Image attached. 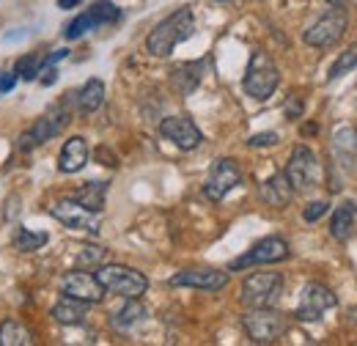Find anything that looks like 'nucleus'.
Wrapping results in <instances>:
<instances>
[{
	"label": "nucleus",
	"mask_w": 357,
	"mask_h": 346,
	"mask_svg": "<svg viewBox=\"0 0 357 346\" xmlns=\"http://www.w3.org/2000/svg\"><path fill=\"white\" fill-rule=\"evenodd\" d=\"M143 319H146V305L137 303V297H130L124 308H119V310L113 313L110 324H113L116 330H132L135 324H140Z\"/></svg>",
	"instance_id": "412c9836"
},
{
	"label": "nucleus",
	"mask_w": 357,
	"mask_h": 346,
	"mask_svg": "<svg viewBox=\"0 0 357 346\" xmlns=\"http://www.w3.org/2000/svg\"><path fill=\"white\" fill-rule=\"evenodd\" d=\"M61 294H69V297H77V300H83V303L93 305L105 297V289H102V283L96 280L93 272H80V269H75V272H66V275L61 278Z\"/></svg>",
	"instance_id": "4468645a"
},
{
	"label": "nucleus",
	"mask_w": 357,
	"mask_h": 346,
	"mask_svg": "<svg viewBox=\"0 0 357 346\" xmlns=\"http://www.w3.org/2000/svg\"><path fill=\"white\" fill-rule=\"evenodd\" d=\"M201 69H204V61H198V63H184V66H176V69H174L171 83H174V88H176L181 96L192 93L195 86L201 83Z\"/></svg>",
	"instance_id": "aec40b11"
},
{
	"label": "nucleus",
	"mask_w": 357,
	"mask_h": 346,
	"mask_svg": "<svg viewBox=\"0 0 357 346\" xmlns=\"http://www.w3.org/2000/svg\"><path fill=\"white\" fill-rule=\"evenodd\" d=\"M319 173H321V165H319V157L313 154L308 146H294L291 157H289V165H286V179L294 190L305 193V190H313L319 184Z\"/></svg>",
	"instance_id": "0eeeda50"
},
{
	"label": "nucleus",
	"mask_w": 357,
	"mask_h": 346,
	"mask_svg": "<svg viewBox=\"0 0 357 346\" xmlns=\"http://www.w3.org/2000/svg\"><path fill=\"white\" fill-rule=\"evenodd\" d=\"M278 140H280L278 132H259V135H250L248 146H253V149H259V146H275Z\"/></svg>",
	"instance_id": "72a5a7b5"
},
{
	"label": "nucleus",
	"mask_w": 357,
	"mask_h": 346,
	"mask_svg": "<svg viewBox=\"0 0 357 346\" xmlns=\"http://www.w3.org/2000/svg\"><path fill=\"white\" fill-rule=\"evenodd\" d=\"M171 286H187L201 292H220L228 286V272L220 269H181L171 278Z\"/></svg>",
	"instance_id": "2eb2a0df"
},
{
	"label": "nucleus",
	"mask_w": 357,
	"mask_h": 346,
	"mask_svg": "<svg viewBox=\"0 0 357 346\" xmlns=\"http://www.w3.org/2000/svg\"><path fill=\"white\" fill-rule=\"evenodd\" d=\"M47 245V234H33L28 228H14V236H11V248L14 250H22V253H31V250H39Z\"/></svg>",
	"instance_id": "a878e982"
},
{
	"label": "nucleus",
	"mask_w": 357,
	"mask_h": 346,
	"mask_svg": "<svg viewBox=\"0 0 357 346\" xmlns=\"http://www.w3.org/2000/svg\"><path fill=\"white\" fill-rule=\"evenodd\" d=\"M355 217H357L355 201H344L341 206H335V212H333V217H330V234H333V239L347 242V239L352 236Z\"/></svg>",
	"instance_id": "a211bd4d"
},
{
	"label": "nucleus",
	"mask_w": 357,
	"mask_h": 346,
	"mask_svg": "<svg viewBox=\"0 0 357 346\" xmlns=\"http://www.w3.org/2000/svg\"><path fill=\"white\" fill-rule=\"evenodd\" d=\"M327 3H330L333 8H347V11L357 6V0H327Z\"/></svg>",
	"instance_id": "e433bc0d"
},
{
	"label": "nucleus",
	"mask_w": 357,
	"mask_h": 346,
	"mask_svg": "<svg viewBox=\"0 0 357 346\" xmlns=\"http://www.w3.org/2000/svg\"><path fill=\"white\" fill-rule=\"evenodd\" d=\"M102 102H105V83L99 77H91L77 93V105H80L83 113H93V110L102 107Z\"/></svg>",
	"instance_id": "b1692460"
},
{
	"label": "nucleus",
	"mask_w": 357,
	"mask_h": 346,
	"mask_svg": "<svg viewBox=\"0 0 357 346\" xmlns=\"http://www.w3.org/2000/svg\"><path fill=\"white\" fill-rule=\"evenodd\" d=\"M195 33V17L190 6L176 8L171 17H165L149 36H146V50L154 58H168L181 42H187Z\"/></svg>",
	"instance_id": "f257e3e1"
},
{
	"label": "nucleus",
	"mask_w": 357,
	"mask_h": 346,
	"mask_svg": "<svg viewBox=\"0 0 357 346\" xmlns=\"http://www.w3.org/2000/svg\"><path fill=\"white\" fill-rule=\"evenodd\" d=\"M283 294V275L280 272H253L242 280L239 300L245 308H269Z\"/></svg>",
	"instance_id": "39448f33"
},
{
	"label": "nucleus",
	"mask_w": 357,
	"mask_h": 346,
	"mask_svg": "<svg viewBox=\"0 0 357 346\" xmlns=\"http://www.w3.org/2000/svg\"><path fill=\"white\" fill-rule=\"evenodd\" d=\"M327 209H330V204H327V201H313V204H308V206L303 209V217H305L308 223H316L319 217L327 215Z\"/></svg>",
	"instance_id": "2f4dec72"
},
{
	"label": "nucleus",
	"mask_w": 357,
	"mask_h": 346,
	"mask_svg": "<svg viewBox=\"0 0 357 346\" xmlns=\"http://www.w3.org/2000/svg\"><path fill=\"white\" fill-rule=\"evenodd\" d=\"M283 110H286V119H291V121H294V119H300V116H303L305 105H303V99H300L297 93H291V96L286 99V107H283Z\"/></svg>",
	"instance_id": "473e14b6"
},
{
	"label": "nucleus",
	"mask_w": 357,
	"mask_h": 346,
	"mask_svg": "<svg viewBox=\"0 0 357 346\" xmlns=\"http://www.w3.org/2000/svg\"><path fill=\"white\" fill-rule=\"evenodd\" d=\"M89 14L93 17L96 25H113V22L121 20V8L116 3H110V0H96L89 8Z\"/></svg>",
	"instance_id": "bb28decb"
},
{
	"label": "nucleus",
	"mask_w": 357,
	"mask_h": 346,
	"mask_svg": "<svg viewBox=\"0 0 357 346\" xmlns=\"http://www.w3.org/2000/svg\"><path fill=\"white\" fill-rule=\"evenodd\" d=\"M289 256H291V250H289V242L283 236H264L245 256L231 261V269H245L253 264H278V261H286Z\"/></svg>",
	"instance_id": "1a4fd4ad"
},
{
	"label": "nucleus",
	"mask_w": 357,
	"mask_h": 346,
	"mask_svg": "<svg viewBox=\"0 0 357 346\" xmlns=\"http://www.w3.org/2000/svg\"><path fill=\"white\" fill-rule=\"evenodd\" d=\"M14 72H17V77L20 80H36L39 77V72H42V61H39V55H22L20 61H17V66H14Z\"/></svg>",
	"instance_id": "c85d7f7f"
},
{
	"label": "nucleus",
	"mask_w": 357,
	"mask_h": 346,
	"mask_svg": "<svg viewBox=\"0 0 357 346\" xmlns=\"http://www.w3.org/2000/svg\"><path fill=\"white\" fill-rule=\"evenodd\" d=\"M96 28V22H93V17H91L89 11H83V14H77L69 25H66V39L69 42H75V39H80V36H86L89 31Z\"/></svg>",
	"instance_id": "c756f323"
},
{
	"label": "nucleus",
	"mask_w": 357,
	"mask_h": 346,
	"mask_svg": "<svg viewBox=\"0 0 357 346\" xmlns=\"http://www.w3.org/2000/svg\"><path fill=\"white\" fill-rule=\"evenodd\" d=\"M96 160H102V165H110V168L119 165V163H116V154L107 151V149H96Z\"/></svg>",
	"instance_id": "c9c22d12"
},
{
	"label": "nucleus",
	"mask_w": 357,
	"mask_h": 346,
	"mask_svg": "<svg viewBox=\"0 0 357 346\" xmlns=\"http://www.w3.org/2000/svg\"><path fill=\"white\" fill-rule=\"evenodd\" d=\"M355 66H357V44H352L349 50H344V52L335 58V63H333L330 72H327V80H338V77L349 75Z\"/></svg>",
	"instance_id": "cd10ccee"
},
{
	"label": "nucleus",
	"mask_w": 357,
	"mask_h": 346,
	"mask_svg": "<svg viewBox=\"0 0 357 346\" xmlns=\"http://www.w3.org/2000/svg\"><path fill=\"white\" fill-rule=\"evenodd\" d=\"M242 327L253 344H275L286 333L289 322L280 310H272L269 305V308H250L242 316Z\"/></svg>",
	"instance_id": "20e7f679"
},
{
	"label": "nucleus",
	"mask_w": 357,
	"mask_h": 346,
	"mask_svg": "<svg viewBox=\"0 0 357 346\" xmlns=\"http://www.w3.org/2000/svg\"><path fill=\"white\" fill-rule=\"evenodd\" d=\"M160 135L165 140H171L174 146H178L181 151H192L204 140V135L195 127V121L187 119V116H168V119H162L160 121Z\"/></svg>",
	"instance_id": "ddd939ff"
},
{
	"label": "nucleus",
	"mask_w": 357,
	"mask_h": 346,
	"mask_svg": "<svg viewBox=\"0 0 357 346\" xmlns=\"http://www.w3.org/2000/svg\"><path fill=\"white\" fill-rule=\"evenodd\" d=\"M86 316H89V303H83L77 297L63 294L58 303L52 305V319L61 322V324H80Z\"/></svg>",
	"instance_id": "6ab92c4d"
},
{
	"label": "nucleus",
	"mask_w": 357,
	"mask_h": 346,
	"mask_svg": "<svg viewBox=\"0 0 357 346\" xmlns=\"http://www.w3.org/2000/svg\"><path fill=\"white\" fill-rule=\"evenodd\" d=\"M33 336L20 324V322H3L0 324V346H31Z\"/></svg>",
	"instance_id": "393cba45"
},
{
	"label": "nucleus",
	"mask_w": 357,
	"mask_h": 346,
	"mask_svg": "<svg viewBox=\"0 0 357 346\" xmlns=\"http://www.w3.org/2000/svg\"><path fill=\"white\" fill-rule=\"evenodd\" d=\"M66 124H69V110H66L63 105H58L55 110H50L42 119H36V124L20 137V149L28 151L31 146H42L47 140H52Z\"/></svg>",
	"instance_id": "f8f14e48"
},
{
	"label": "nucleus",
	"mask_w": 357,
	"mask_h": 346,
	"mask_svg": "<svg viewBox=\"0 0 357 346\" xmlns=\"http://www.w3.org/2000/svg\"><path fill=\"white\" fill-rule=\"evenodd\" d=\"M333 149L335 154L347 163V165H355L357 160V130L355 127H338L333 135Z\"/></svg>",
	"instance_id": "4be33fe9"
},
{
	"label": "nucleus",
	"mask_w": 357,
	"mask_h": 346,
	"mask_svg": "<svg viewBox=\"0 0 357 346\" xmlns=\"http://www.w3.org/2000/svg\"><path fill=\"white\" fill-rule=\"evenodd\" d=\"M335 294L327 289V286H321V283H308V286H303V292H300V305H297V310H294V316L300 319V322H319L330 308H335Z\"/></svg>",
	"instance_id": "9b49d317"
},
{
	"label": "nucleus",
	"mask_w": 357,
	"mask_h": 346,
	"mask_svg": "<svg viewBox=\"0 0 357 346\" xmlns=\"http://www.w3.org/2000/svg\"><path fill=\"white\" fill-rule=\"evenodd\" d=\"M316 132V124H308V127H303V135H313Z\"/></svg>",
	"instance_id": "58836bf2"
},
{
	"label": "nucleus",
	"mask_w": 357,
	"mask_h": 346,
	"mask_svg": "<svg viewBox=\"0 0 357 346\" xmlns=\"http://www.w3.org/2000/svg\"><path fill=\"white\" fill-rule=\"evenodd\" d=\"M105 195H107V181H89V184H83L72 198H75L77 204H83L86 209H91V212H102Z\"/></svg>",
	"instance_id": "5701e85b"
},
{
	"label": "nucleus",
	"mask_w": 357,
	"mask_h": 346,
	"mask_svg": "<svg viewBox=\"0 0 357 346\" xmlns=\"http://www.w3.org/2000/svg\"><path fill=\"white\" fill-rule=\"evenodd\" d=\"M50 215L55 217L58 223H63L66 228L75 231H89V234H99L102 228V217L99 212H91L83 204H77L75 198H61L50 206Z\"/></svg>",
	"instance_id": "6e6552de"
},
{
	"label": "nucleus",
	"mask_w": 357,
	"mask_h": 346,
	"mask_svg": "<svg viewBox=\"0 0 357 346\" xmlns=\"http://www.w3.org/2000/svg\"><path fill=\"white\" fill-rule=\"evenodd\" d=\"M93 275H96V280L102 283L105 292H113L124 300L140 297L149 289V278L143 272L132 269V266H124V264H102V266H96Z\"/></svg>",
	"instance_id": "7ed1b4c3"
},
{
	"label": "nucleus",
	"mask_w": 357,
	"mask_h": 346,
	"mask_svg": "<svg viewBox=\"0 0 357 346\" xmlns=\"http://www.w3.org/2000/svg\"><path fill=\"white\" fill-rule=\"evenodd\" d=\"M107 256L105 248H96V245H86L80 248V256H77V266H99Z\"/></svg>",
	"instance_id": "7c9ffc66"
},
{
	"label": "nucleus",
	"mask_w": 357,
	"mask_h": 346,
	"mask_svg": "<svg viewBox=\"0 0 357 346\" xmlns=\"http://www.w3.org/2000/svg\"><path fill=\"white\" fill-rule=\"evenodd\" d=\"M86 163H89V143H86V137H80V135L69 137L63 143L61 154H58V171L77 173L86 168Z\"/></svg>",
	"instance_id": "f3484780"
},
{
	"label": "nucleus",
	"mask_w": 357,
	"mask_h": 346,
	"mask_svg": "<svg viewBox=\"0 0 357 346\" xmlns=\"http://www.w3.org/2000/svg\"><path fill=\"white\" fill-rule=\"evenodd\" d=\"M242 184V171L234 160H218L212 168H209V176H206V184H204V193L209 201H223L225 195Z\"/></svg>",
	"instance_id": "9d476101"
},
{
	"label": "nucleus",
	"mask_w": 357,
	"mask_h": 346,
	"mask_svg": "<svg viewBox=\"0 0 357 346\" xmlns=\"http://www.w3.org/2000/svg\"><path fill=\"white\" fill-rule=\"evenodd\" d=\"M259 195L272 209H286L291 204V198H294V187L289 184L286 173H272L267 181L259 187Z\"/></svg>",
	"instance_id": "dca6fc26"
},
{
	"label": "nucleus",
	"mask_w": 357,
	"mask_h": 346,
	"mask_svg": "<svg viewBox=\"0 0 357 346\" xmlns=\"http://www.w3.org/2000/svg\"><path fill=\"white\" fill-rule=\"evenodd\" d=\"M349 28V11L347 8H330L319 22H313L311 28L303 33V42L319 47V50H327L333 44H338L344 39Z\"/></svg>",
	"instance_id": "423d86ee"
},
{
	"label": "nucleus",
	"mask_w": 357,
	"mask_h": 346,
	"mask_svg": "<svg viewBox=\"0 0 357 346\" xmlns=\"http://www.w3.org/2000/svg\"><path fill=\"white\" fill-rule=\"evenodd\" d=\"M17 72H0V93H8L11 88L17 86Z\"/></svg>",
	"instance_id": "f704fd0d"
},
{
	"label": "nucleus",
	"mask_w": 357,
	"mask_h": 346,
	"mask_svg": "<svg viewBox=\"0 0 357 346\" xmlns=\"http://www.w3.org/2000/svg\"><path fill=\"white\" fill-rule=\"evenodd\" d=\"M83 0H58V8H75V6H80Z\"/></svg>",
	"instance_id": "4c0bfd02"
},
{
	"label": "nucleus",
	"mask_w": 357,
	"mask_h": 346,
	"mask_svg": "<svg viewBox=\"0 0 357 346\" xmlns=\"http://www.w3.org/2000/svg\"><path fill=\"white\" fill-rule=\"evenodd\" d=\"M245 93L259 99V102H267L269 96L275 93V88L280 86V72L272 61V55L264 50H256L250 55V63H248V72H245Z\"/></svg>",
	"instance_id": "f03ea898"
}]
</instances>
